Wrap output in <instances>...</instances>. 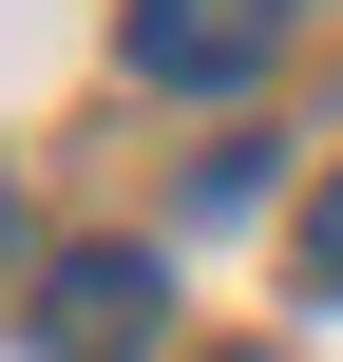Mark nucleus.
<instances>
[{
  "mask_svg": "<svg viewBox=\"0 0 343 362\" xmlns=\"http://www.w3.org/2000/svg\"><path fill=\"white\" fill-rule=\"evenodd\" d=\"M19 344L38 362H153L172 344V267H153V248H57V267L19 286Z\"/></svg>",
  "mask_w": 343,
  "mask_h": 362,
  "instance_id": "obj_1",
  "label": "nucleus"
},
{
  "mask_svg": "<svg viewBox=\"0 0 343 362\" xmlns=\"http://www.w3.org/2000/svg\"><path fill=\"white\" fill-rule=\"evenodd\" d=\"M115 57H134L153 95H248V76L286 57V0H134Z\"/></svg>",
  "mask_w": 343,
  "mask_h": 362,
  "instance_id": "obj_2",
  "label": "nucleus"
},
{
  "mask_svg": "<svg viewBox=\"0 0 343 362\" xmlns=\"http://www.w3.org/2000/svg\"><path fill=\"white\" fill-rule=\"evenodd\" d=\"M306 286H343V172L306 191Z\"/></svg>",
  "mask_w": 343,
  "mask_h": 362,
  "instance_id": "obj_3",
  "label": "nucleus"
},
{
  "mask_svg": "<svg viewBox=\"0 0 343 362\" xmlns=\"http://www.w3.org/2000/svg\"><path fill=\"white\" fill-rule=\"evenodd\" d=\"M0 210H19V191H0Z\"/></svg>",
  "mask_w": 343,
  "mask_h": 362,
  "instance_id": "obj_4",
  "label": "nucleus"
},
{
  "mask_svg": "<svg viewBox=\"0 0 343 362\" xmlns=\"http://www.w3.org/2000/svg\"><path fill=\"white\" fill-rule=\"evenodd\" d=\"M248 362H267V344H248Z\"/></svg>",
  "mask_w": 343,
  "mask_h": 362,
  "instance_id": "obj_5",
  "label": "nucleus"
}]
</instances>
